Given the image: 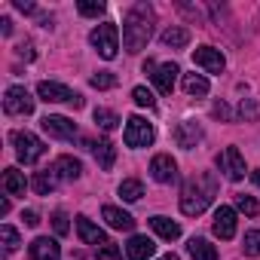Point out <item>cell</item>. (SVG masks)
Wrapping results in <instances>:
<instances>
[{"instance_id":"14","label":"cell","mask_w":260,"mask_h":260,"mask_svg":"<svg viewBox=\"0 0 260 260\" xmlns=\"http://www.w3.org/2000/svg\"><path fill=\"white\" fill-rule=\"evenodd\" d=\"M28 257L31 260H61V245L49 236H37L28 245Z\"/></svg>"},{"instance_id":"7","label":"cell","mask_w":260,"mask_h":260,"mask_svg":"<svg viewBox=\"0 0 260 260\" xmlns=\"http://www.w3.org/2000/svg\"><path fill=\"white\" fill-rule=\"evenodd\" d=\"M144 74L156 83V89L162 92V95H172V89H175V80H178V74H181V68L175 64V61H166V64H156L153 58H147L144 61Z\"/></svg>"},{"instance_id":"36","label":"cell","mask_w":260,"mask_h":260,"mask_svg":"<svg viewBox=\"0 0 260 260\" xmlns=\"http://www.w3.org/2000/svg\"><path fill=\"white\" fill-rule=\"evenodd\" d=\"M95 257H98V260H119V248H116L113 242L98 245V248H95Z\"/></svg>"},{"instance_id":"30","label":"cell","mask_w":260,"mask_h":260,"mask_svg":"<svg viewBox=\"0 0 260 260\" xmlns=\"http://www.w3.org/2000/svg\"><path fill=\"white\" fill-rule=\"evenodd\" d=\"M236 211H242L245 217H257L260 214V202L254 196H248V193H239L236 196Z\"/></svg>"},{"instance_id":"39","label":"cell","mask_w":260,"mask_h":260,"mask_svg":"<svg viewBox=\"0 0 260 260\" xmlns=\"http://www.w3.org/2000/svg\"><path fill=\"white\" fill-rule=\"evenodd\" d=\"M16 10H19V13H25V16H34V13H37V7H34V4H28V0H16Z\"/></svg>"},{"instance_id":"40","label":"cell","mask_w":260,"mask_h":260,"mask_svg":"<svg viewBox=\"0 0 260 260\" xmlns=\"http://www.w3.org/2000/svg\"><path fill=\"white\" fill-rule=\"evenodd\" d=\"M214 116H220V119H233V113H230V107H226L223 101L214 104Z\"/></svg>"},{"instance_id":"12","label":"cell","mask_w":260,"mask_h":260,"mask_svg":"<svg viewBox=\"0 0 260 260\" xmlns=\"http://www.w3.org/2000/svg\"><path fill=\"white\" fill-rule=\"evenodd\" d=\"M193 61H196L205 74H223V68H226L223 52L214 49V46H199V49L193 52Z\"/></svg>"},{"instance_id":"23","label":"cell","mask_w":260,"mask_h":260,"mask_svg":"<svg viewBox=\"0 0 260 260\" xmlns=\"http://www.w3.org/2000/svg\"><path fill=\"white\" fill-rule=\"evenodd\" d=\"M150 226L166 239V242H175V239H181V226L172 220V217H162V214H153L150 217Z\"/></svg>"},{"instance_id":"32","label":"cell","mask_w":260,"mask_h":260,"mask_svg":"<svg viewBox=\"0 0 260 260\" xmlns=\"http://www.w3.org/2000/svg\"><path fill=\"white\" fill-rule=\"evenodd\" d=\"M132 101H135L138 107H147V110L156 107V98H153V92H150L147 86H135V89H132Z\"/></svg>"},{"instance_id":"43","label":"cell","mask_w":260,"mask_h":260,"mask_svg":"<svg viewBox=\"0 0 260 260\" xmlns=\"http://www.w3.org/2000/svg\"><path fill=\"white\" fill-rule=\"evenodd\" d=\"M159 260H181L178 254H166V257H159Z\"/></svg>"},{"instance_id":"4","label":"cell","mask_w":260,"mask_h":260,"mask_svg":"<svg viewBox=\"0 0 260 260\" xmlns=\"http://www.w3.org/2000/svg\"><path fill=\"white\" fill-rule=\"evenodd\" d=\"M13 144H16V156H19L22 166H34V162L43 159V153H46V144H43L34 132H28V128L13 132Z\"/></svg>"},{"instance_id":"9","label":"cell","mask_w":260,"mask_h":260,"mask_svg":"<svg viewBox=\"0 0 260 260\" xmlns=\"http://www.w3.org/2000/svg\"><path fill=\"white\" fill-rule=\"evenodd\" d=\"M217 169L226 175V181H242L245 178V156L239 153V147H226L217 153Z\"/></svg>"},{"instance_id":"37","label":"cell","mask_w":260,"mask_h":260,"mask_svg":"<svg viewBox=\"0 0 260 260\" xmlns=\"http://www.w3.org/2000/svg\"><path fill=\"white\" fill-rule=\"evenodd\" d=\"M52 226H55V233H58V236H68V230H71L68 214H64V211H55V214H52Z\"/></svg>"},{"instance_id":"28","label":"cell","mask_w":260,"mask_h":260,"mask_svg":"<svg viewBox=\"0 0 260 260\" xmlns=\"http://www.w3.org/2000/svg\"><path fill=\"white\" fill-rule=\"evenodd\" d=\"M236 116H239V119H245V122H257V119H260V104H257L254 98H242V101H239Z\"/></svg>"},{"instance_id":"3","label":"cell","mask_w":260,"mask_h":260,"mask_svg":"<svg viewBox=\"0 0 260 260\" xmlns=\"http://www.w3.org/2000/svg\"><path fill=\"white\" fill-rule=\"evenodd\" d=\"M89 43L95 46V52H98L101 58L110 61V58H116V52H119V28H116L113 22H101V25L92 28Z\"/></svg>"},{"instance_id":"5","label":"cell","mask_w":260,"mask_h":260,"mask_svg":"<svg viewBox=\"0 0 260 260\" xmlns=\"http://www.w3.org/2000/svg\"><path fill=\"white\" fill-rule=\"evenodd\" d=\"M122 141H125V147L141 150V147H150V144L156 141V132H153V125H150L144 116H128V119H125Z\"/></svg>"},{"instance_id":"15","label":"cell","mask_w":260,"mask_h":260,"mask_svg":"<svg viewBox=\"0 0 260 260\" xmlns=\"http://www.w3.org/2000/svg\"><path fill=\"white\" fill-rule=\"evenodd\" d=\"M211 230H214V236L217 239H233L236 236V208H230V205H220L217 211H214V223H211Z\"/></svg>"},{"instance_id":"35","label":"cell","mask_w":260,"mask_h":260,"mask_svg":"<svg viewBox=\"0 0 260 260\" xmlns=\"http://www.w3.org/2000/svg\"><path fill=\"white\" fill-rule=\"evenodd\" d=\"M245 254L248 257H260V230H248L245 233Z\"/></svg>"},{"instance_id":"24","label":"cell","mask_w":260,"mask_h":260,"mask_svg":"<svg viewBox=\"0 0 260 260\" xmlns=\"http://www.w3.org/2000/svg\"><path fill=\"white\" fill-rule=\"evenodd\" d=\"M187 254H190L193 260H217V248H214L208 239H190Z\"/></svg>"},{"instance_id":"44","label":"cell","mask_w":260,"mask_h":260,"mask_svg":"<svg viewBox=\"0 0 260 260\" xmlns=\"http://www.w3.org/2000/svg\"><path fill=\"white\" fill-rule=\"evenodd\" d=\"M254 184H257V187H260V169H257V172H254Z\"/></svg>"},{"instance_id":"33","label":"cell","mask_w":260,"mask_h":260,"mask_svg":"<svg viewBox=\"0 0 260 260\" xmlns=\"http://www.w3.org/2000/svg\"><path fill=\"white\" fill-rule=\"evenodd\" d=\"M0 239H4V251L7 254H13L22 242H19V233H16V226H10V223H4L0 226Z\"/></svg>"},{"instance_id":"21","label":"cell","mask_w":260,"mask_h":260,"mask_svg":"<svg viewBox=\"0 0 260 260\" xmlns=\"http://www.w3.org/2000/svg\"><path fill=\"white\" fill-rule=\"evenodd\" d=\"M4 190H7L10 196H25V190H28V178H25V172H19V169H7V172H4Z\"/></svg>"},{"instance_id":"38","label":"cell","mask_w":260,"mask_h":260,"mask_svg":"<svg viewBox=\"0 0 260 260\" xmlns=\"http://www.w3.org/2000/svg\"><path fill=\"white\" fill-rule=\"evenodd\" d=\"M19 58H25V61H34V43L31 40H25V43H19Z\"/></svg>"},{"instance_id":"8","label":"cell","mask_w":260,"mask_h":260,"mask_svg":"<svg viewBox=\"0 0 260 260\" xmlns=\"http://www.w3.org/2000/svg\"><path fill=\"white\" fill-rule=\"evenodd\" d=\"M4 110L10 116H28L34 110V98L25 86H10L7 95H4Z\"/></svg>"},{"instance_id":"27","label":"cell","mask_w":260,"mask_h":260,"mask_svg":"<svg viewBox=\"0 0 260 260\" xmlns=\"http://www.w3.org/2000/svg\"><path fill=\"white\" fill-rule=\"evenodd\" d=\"M116 193H119V199H125V202H138V199L144 196V184H141L138 178H125Z\"/></svg>"},{"instance_id":"34","label":"cell","mask_w":260,"mask_h":260,"mask_svg":"<svg viewBox=\"0 0 260 260\" xmlns=\"http://www.w3.org/2000/svg\"><path fill=\"white\" fill-rule=\"evenodd\" d=\"M89 83H92V89H113V86H116V74H110V71H98V74L89 77Z\"/></svg>"},{"instance_id":"26","label":"cell","mask_w":260,"mask_h":260,"mask_svg":"<svg viewBox=\"0 0 260 260\" xmlns=\"http://www.w3.org/2000/svg\"><path fill=\"white\" fill-rule=\"evenodd\" d=\"M31 187L40 193V196H49L55 187H58V178L52 175V169H43V172H37L34 175V181H31Z\"/></svg>"},{"instance_id":"19","label":"cell","mask_w":260,"mask_h":260,"mask_svg":"<svg viewBox=\"0 0 260 260\" xmlns=\"http://www.w3.org/2000/svg\"><path fill=\"white\" fill-rule=\"evenodd\" d=\"M77 236H80V242H86V245H107V236H104V230L101 226H95L86 214H80L77 217Z\"/></svg>"},{"instance_id":"29","label":"cell","mask_w":260,"mask_h":260,"mask_svg":"<svg viewBox=\"0 0 260 260\" xmlns=\"http://www.w3.org/2000/svg\"><path fill=\"white\" fill-rule=\"evenodd\" d=\"M92 119L104 128V132H113V128L119 125V116L113 113V110H107V107H95V113H92Z\"/></svg>"},{"instance_id":"17","label":"cell","mask_w":260,"mask_h":260,"mask_svg":"<svg viewBox=\"0 0 260 260\" xmlns=\"http://www.w3.org/2000/svg\"><path fill=\"white\" fill-rule=\"evenodd\" d=\"M52 175L58 178V184H68V181H77L80 175H83V166H80V159H74V156H58L52 166Z\"/></svg>"},{"instance_id":"13","label":"cell","mask_w":260,"mask_h":260,"mask_svg":"<svg viewBox=\"0 0 260 260\" xmlns=\"http://www.w3.org/2000/svg\"><path fill=\"white\" fill-rule=\"evenodd\" d=\"M150 175H153L156 184H175L178 181V162L169 153H156L153 162H150Z\"/></svg>"},{"instance_id":"25","label":"cell","mask_w":260,"mask_h":260,"mask_svg":"<svg viewBox=\"0 0 260 260\" xmlns=\"http://www.w3.org/2000/svg\"><path fill=\"white\" fill-rule=\"evenodd\" d=\"M184 92L193 98L208 95V77L205 74H184Z\"/></svg>"},{"instance_id":"6","label":"cell","mask_w":260,"mask_h":260,"mask_svg":"<svg viewBox=\"0 0 260 260\" xmlns=\"http://www.w3.org/2000/svg\"><path fill=\"white\" fill-rule=\"evenodd\" d=\"M37 95H40V101H46V104L83 107V95H80V92H74V89H68V86H61V83H52V80H43V83L37 86Z\"/></svg>"},{"instance_id":"41","label":"cell","mask_w":260,"mask_h":260,"mask_svg":"<svg viewBox=\"0 0 260 260\" xmlns=\"http://www.w3.org/2000/svg\"><path fill=\"white\" fill-rule=\"evenodd\" d=\"M22 220H25L28 226H37V223H40V214H37V211H22Z\"/></svg>"},{"instance_id":"10","label":"cell","mask_w":260,"mask_h":260,"mask_svg":"<svg viewBox=\"0 0 260 260\" xmlns=\"http://www.w3.org/2000/svg\"><path fill=\"white\" fill-rule=\"evenodd\" d=\"M40 122H43V132L52 135V138H61V141H74L77 138V122L68 119V116H61V113H49Z\"/></svg>"},{"instance_id":"1","label":"cell","mask_w":260,"mask_h":260,"mask_svg":"<svg viewBox=\"0 0 260 260\" xmlns=\"http://www.w3.org/2000/svg\"><path fill=\"white\" fill-rule=\"evenodd\" d=\"M153 25H156V13L150 4H135V7H128L125 19H122V46L125 52H132L138 55L141 49H147L150 37H153Z\"/></svg>"},{"instance_id":"2","label":"cell","mask_w":260,"mask_h":260,"mask_svg":"<svg viewBox=\"0 0 260 260\" xmlns=\"http://www.w3.org/2000/svg\"><path fill=\"white\" fill-rule=\"evenodd\" d=\"M217 196V178L211 172H196L181 187V211L187 217H199Z\"/></svg>"},{"instance_id":"18","label":"cell","mask_w":260,"mask_h":260,"mask_svg":"<svg viewBox=\"0 0 260 260\" xmlns=\"http://www.w3.org/2000/svg\"><path fill=\"white\" fill-rule=\"evenodd\" d=\"M153 254H156V245L147 236H132L125 242V257L128 260H150Z\"/></svg>"},{"instance_id":"16","label":"cell","mask_w":260,"mask_h":260,"mask_svg":"<svg viewBox=\"0 0 260 260\" xmlns=\"http://www.w3.org/2000/svg\"><path fill=\"white\" fill-rule=\"evenodd\" d=\"M101 217L107 220L110 230H122V233H132L135 230V217L128 214V211H122V208H116V205H104Z\"/></svg>"},{"instance_id":"20","label":"cell","mask_w":260,"mask_h":260,"mask_svg":"<svg viewBox=\"0 0 260 260\" xmlns=\"http://www.w3.org/2000/svg\"><path fill=\"white\" fill-rule=\"evenodd\" d=\"M89 150H92V156H95V162H98V169H104V172H110L113 169V162H116V147L104 138V141H92L89 144Z\"/></svg>"},{"instance_id":"31","label":"cell","mask_w":260,"mask_h":260,"mask_svg":"<svg viewBox=\"0 0 260 260\" xmlns=\"http://www.w3.org/2000/svg\"><path fill=\"white\" fill-rule=\"evenodd\" d=\"M104 10H107L104 0H80V4H77V13L80 16H89V19H98Z\"/></svg>"},{"instance_id":"22","label":"cell","mask_w":260,"mask_h":260,"mask_svg":"<svg viewBox=\"0 0 260 260\" xmlns=\"http://www.w3.org/2000/svg\"><path fill=\"white\" fill-rule=\"evenodd\" d=\"M159 40H162V46L184 49V46L190 43V31H187V28H181V25H172V28H166V31L159 34Z\"/></svg>"},{"instance_id":"42","label":"cell","mask_w":260,"mask_h":260,"mask_svg":"<svg viewBox=\"0 0 260 260\" xmlns=\"http://www.w3.org/2000/svg\"><path fill=\"white\" fill-rule=\"evenodd\" d=\"M0 34H4V37H10V34H13V19H7V16L0 19Z\"/></svg>"},{"instance_id":"11","label":"cell","mask_w":260,"mask_h":260,"mask_svg":"<svg viewBox=\"0 0 260 260\" xmlns=\"http://www.w3.org/2000/svg\"><path fill=\"white\" fill-rule=\"evenodd\" d=\"M202 138H205V132H202V125H199L196 119H184V122H178V128H175V144H178L181 150H193Z\"/></svg>"}]
</instances>
